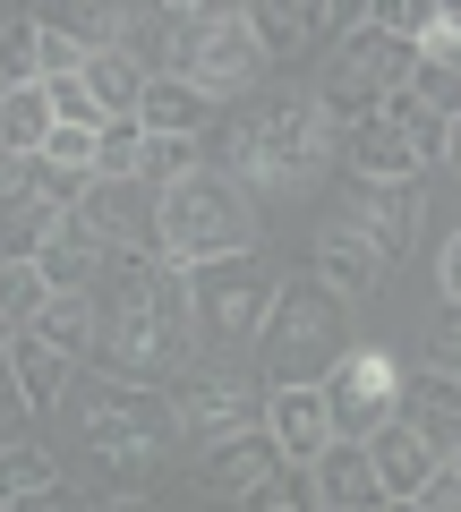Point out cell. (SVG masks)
I'll use <instances>...</instances> for the list:
<instances>
[{"instance_id": "cell-1", "label": "cell", "mask_w": 461, "mask_h": 512, "mask_svg": "<svg viewBox=\"0 0 461 512\" xmlns=\"http://www.w3.org/2000/svg\"><path fill=\"white\" fill-rule=\"evenodd\" d=\"M94 367L111 384H171L197 367V325H188V274L154 256H111L94 282Z\"/></svg>"}, {"instance_id": "cell-2", "label": "cell", "mask_w": 461, "mask_h": 512, "mask_svg": "<svg viewBox=\"0 0 461 512\" xmlns=\"http://www.w3.org/2000/svg\"><path fill=\"white\" fill-rule=\"evenodd\" d=\"M333 128L316 111V94H257V103H231L205 128V171H222L248 197H291L325 171Z\"/></svg>"}, {"instance_id": "cell-3", "label": "cell", "mask_w": 461, "mask_h": 512, "mask_svg": "<svg viewBox=\"0 0 461 512\" xmlns=\"http://www.w3.org/2000/svg\"><path fill=\"white\" fill-rule=\"evenodd\" d=\"M180 453V402L154 393V384H111L86 402V470L94 487L120 504V495H146V478Z\"/></svg>"}, {"instance_id": "cell-4", "label": "cell", "mask_w": 461, "mask_h": 512, "mask_svg": "<svg viewBox=\"0 0 461 512\" xmlns=\"http://www.w3.org/2000/svg\"><path fill=\"white\" fill-rule=\"evenodd\" d=\"M257 248V197L231 188L222 171H188L180 188H163L154 205V265L171 274H197V265H222V256Z\"/></svg>"}, {"instance_id": "cell-5", "label": "cell", "mask_w": 461, "mask_h": 512, "mask_svg": "<svg viewBox=\"0 0 461 512\" xmlns=\"http://www.w3.org/2000/svg\"><path fill=\"white\" fill-rule=\"evenodd\" d=\"M274 299H282V265H274L265 248L222 256V265H197V274H188V325H197V359L240 367L248 350L265 342V325H274Z\"/></svg>"}, {"instance_id": "cell-6", "label": "cell", "mask_w": 461, "mask_h": 512, "mask_svg": "<svg viewBox=\"0 0 461 512\" xmlns=\"http://www.w3.org/2000/svg\"><path fill=\"white\" fill-rule=\"evenodd\" d=\"M351 350H359L351 342V299H333L316 274H282L274 325H265V342H257L265 393H282V384H325Z\"/></svg>"}, {"instance_id": "cell-7", "label": "cell", "mask_w": 461, "mask_h": 512, "mask_svg": "<svg viewBox=\"0 0 461 512\" xmlns=\"http://www.w3.org/2000/svg\"><path fill=\"white\" fill-rule=\"evenodd\" d=\"M333 154L351 163V180H427V171L444 163V120L419 94H393L376 120L333 128Z\"/></svg>"}, {"instance_id": "cell-8", "label": "cell", "mask_w": 461, "mask_h": 512, "mask_svg": "<svg viewBox=\"0 0 461 512\" xmlns=\"http://www.w3.org/2000/svg\"><path fill=\"white\" fill-rule=\"evenodd\" d=\"M410 69H419V52H410V43H393L385 26H359L351 43H333V60H325V94H316L325 128L376 120L393 94H410Z\"/></svg>"}, {"instance_id": "cell-9", "label": "cell", "mask_w": 461, "mask_h": 512, "mask_svg": "<svg viewBox=\"0 0 461 512\" xmlns=\"http://www.w3.org/2000/svg\"><path fill=\"white\" fill-rule=\"evenodd\" d=\"M171 402H180V444H188V461H205L214 444L265 427V393H257V376H248V367L197 359L180 384H171Z\"/></svg>"}, {"instance_id": "cell-10", "label": "cell", "mask_w": 461, "mask_h": 512, "mask_svg": "<svg viewBox=\"0 0 461 512\" xmlns=\"http://www.w3.org/2000/svg\"><path fill=\"white\" fill-rule=\"evenodd\" d=\"M257 69H265V52H257V35H248V9L240 0H197V60H188V86L214 94V103L231 111V103L257 94Z\"/></svg>"}, {"instance_id": "cell-11", "label": "cell", "mask_w": 461, "mask_h": 512, "mask_svg": "<svg viewBox=\"0 0 461 512\" xmlns=\"http://www.w3.org/2000/svg\"><path fill=\"white\" fill-rule=\"evenodd\" d=\"M325 419H333V444H368L376 427L402 419V367L393 350H368L359 342L351 359L325 376Z\"/></svg>"}, {"instance_id": "cell-12", "label": "cell", "mask_w": 461, "mask_h": 512, "mask_svg": "<svg viewBox=\"0 0 461 512\" xmlns=\"http://www.w3.org/2000/svg\"><path fill=\"white\" fill-rule=\"evenodd\" d=\"M419 222H427L419 180H342V231L368 239L376 265H393V256L419 239Z\"/></svg>"}, {"instance_id": "cell-13", "label": "cell", "mask_w": 461, "mask_h": 512, "mask_svg": "<svg viewBox=\"0 0 461 512\" xmlns=\"http://www.w3.org/2000/svg\"><path fill=\"white\" fill-rule=\"evenodd\" d=\"M94 180H77V171L43 163V154H18V163H0V214L26 231V256H35V239L52 231L60 214H77V197H86Z\"/></svg>"}, {"instance_id": "cell-14", "label": "cell", "mask_w": 461, "mask_h": 512, "mask_svg": "<svg viewBox=\"0 0 461 512\" xmlns=\"http://www.w3.org/2000/svg\"><path fill=\"white\" fill-rule=\"evenodd\" d=\"M154 205L163 197H154L146 180H94L86 197H77V222H86L111 256H154Z\"/></svg>"}, {"instance_id": "cell-15", "label": "cell", "mask_w": 461, "mask_h": 512, "mask_svg": "<svg viewBox=\"0 0 461 512\" xmlns=\"http://www.w3.org/2000/svg\"><path fill=\"white\" fill-rule=\"evenodd\" d=\"M265 436H274V453L291 461V470H316L325 444H333L325 384H282V393H265Z\"/></svg>"}, {"instance_id": "cell-16", "label": "cell", "mask_w": 461, "mask_h": 512, "mask_svg": "<svg viewBox=\"0 0 461 512\" xmlns=\"http://www.w3.org/2000/svg\"><path fill=\"white\" fill-rule=\"evenodd\" d=\"M368 461H376V487H385V504H419V487L444 470V453H436V444H427L410 419L376 427V436H368Z\"/></svg>"}, {"instance_id": "cell-17", "label": "cell", "mask_w": 461, "mask_h": 512, "mask_svg": "<svg viewBox=\"0 0 461 512\" xmlns=\"http://www.w3.org/2000/svg\"><path fill=\"white\" fill-rule=\"evenodd\" d=\"M35 265H43V282H52V291H94V282H103V265H111V248H103L77 214H60L52 231L35 239Z\"/></svg>"}, {"instance_id": "cell-18", "label": "cell", "mask_w": 461, "mask_h": 512, "mask_svg": "<svg viewBox=\"0 0 461 512\" xmlns=\"http://www.w3.org/2000/svg\"><path fill=\"white\" fill-rule=\"evenodd\" d=\"M274 470H282L274 436H265V427H248V436L214 444V453L197 461V487H205V495H231V504H240V495H257V487H265Z\"/></svg>"}, {"instance_id": "cell-19", "label": "cell", "mask_w": 461, "mask_h": 512, "mask_svg": "<svg viewBox=\"0 0 461 512\" xmlns=\"http://www.w3.org/2000/svg\"><path fill=\"white\" fill-rule=\"evenodd\" d=\"M402 419L419 427V436L436 444L444 461H453V453H461V376H444V367L402 376Z\"/></svg>"}, {"instance_id": "cell-20", "label": "cell", "mask_w": 461, "mask_h": 512, "mask_svg": "<svg viewBox=\"0 0 461 512\" xmlns=\"http://www.w3.org/2000/svg\"><path fill=\"white\" fill-rule=\"evenodd\" d=\"M248 35H257L265 69H274V60H299V52L325 43V0H257V9H248Z\"/></svg>"}, {"instance_id": "cell-21", "label": "cell", "mask_w": 461, "mask_h": 512, "mask_svg": "<svg viewBox=\"0 0 461 512\" xmlns=\"http://www.w3.org/2000/svg\"><path fill=\"white\" fill-rule=\"evenodd\" d=\"M214 120H222V103H214V94H197L188 77H154L146 111H137L146 137H188V146H205V128H214Z\"/></svg>"}, {"instance_id": "cell-22", "label": "cell", "mask_w": 461, "mask_h": 512, "mask_svg": "<svg viewBox=\"0 0 461 512\" xmlns=\"http://www.w3.org/2000/svg\"><path fill=\"white\" fill-rule=\"evenodd\" d=\"M43 26H60V35H77L94 60L103 52H137V35H146V9H111V0H69V9H35Z\"/></svg>"}, {"instance_id": "cell-23", "label": "cell", "mask_w": 461, "mask_h": 512, "mask_svg": "<svg viewBox=\"0 0 461 512\" xmlns=\"http://www.w3.org/2000/svg\"><path fill=\"white\" fill-rule=\"evenodd\" d=\"M376 504H385V487H376L368 444H325V461H316V512H376Z\"/></svg>"}, {"instance_id": "cell-24", "label": "cell", "mask_w": 461, "mask_h": 512, "mask_svg": "<svg viewBox=\"0 0 461 512\" xmlns=\"http://www.w3.org/2000/svg\"><path fill=\"white\" fill-rule=\"evenodd\" d=\"M308 274L325 282L333 299H359V291H376V274H385V265H376V248H368V239H351V231H342V222H333V231L316 239Z\"/></svg>"}, {"instance_id": "cell-25", "label": "cell", "mask_w": 461, "mask_h": 512, "mask_svg": "<svg viewBox=\"0 0 461 512\" xmlns=\"http://www.w3.org/2000/svg\"><path fill=\"white\" fill-rule=\"evenodd\" d=\"M86 86L103 103V120H137L146 111V86H154V60L146 52H103V60H86Z\"/></svg>"}, {"instance_id": "cell-26", "label": "cell", "mask_w": 461, "mask_h": 512, "mask_svg": "<svg viewBox=\"0 0 461 512\" xmlns=\"http://www.w3.org/2000/svg\"><path fill=\"white\" fill-rule=\"evenodd\" d=\"M52 146V94L43 86H0V163Z\"/></svg>"}, {"instance_id": "cell-27", "label": "cell", "mask_w": 461, "mask_h": 512, "mask_svg": "<svg viewBox=\"0 0 461 512\" xmlns=\"http://www.w3.org/2000/svg\"><path fill=\"white\" fill-rule=\"evenodd\" d=\"M69 367H77V359H60L43 333H18V342H9V376H18L26 410H52L60 393H69Z\"/></svg>"}, {"instance_id": "cell-28", "label": "cell", "mask_w": 461, "mask_h": 512, "mask_svg": "<svg viewBox=\"0 0 461 512\" xmlns=\"http://www.w3.org/2000/svg\"><path fill=\"white\" fill-rule=\"evenodd\" d=\"M26 333H43L60 359H94V291H52V308H43Z\"/></svg>"}, {"instance_id": "cell-29", "label": "cell", "mask_w": 461, "mask_h": 512, "mask_svg": "<svg viewBox=\"0 0 461 512\" xmlns=\"http://www.w3.org/2000/svg\"><path fill=\"white\" fill-rule=\"evenodd\" d=\"M43 308H52V282H43V265H35V256H0V325L26 333Z\"/></svg>"}, {"instance_id": "cell-30", "label": "cell", "mask_w": 461, "mask_h": 512, "mask_svg": "<svg viewBox=\"0 0 461 512\" xmlns=\"http://www.w3.org/2000/svg\"><path fill=\"white\" fill-rule=\"evenodd\" d=\"M52 453L43 444H0V504H26V495H43L52 487Z\"/></svg>"}, {"instance_id": "cell-31", "label": "cell", "mask_w": 461, "mask_h": 512, "mask_svg": "<svg viewBox=\"0 0 461 512\" xmlns=\"http://www.w3.org/2000/svg\"><path fill=\"white\" fill-rule=\"evenodd\" d=\"M137 171H146V128L111 120L103 137H94V180H137Z\"/></svg>"}, {"instance_id": "cell-32", "label": "cell", "mask_w": 461, "mask_h": 512, "mask_svg": "<svg viewBox=\"0 0 461 512\" xmlns=\"http://www.w3.org/2000/svg\"><path fill=\"white\" fill-rule=\"evenodd\" d=\"M35 43H43L35 9H26V18H9V26H0V86H43V60H35Z\"/></svg>"}, {"instance_id": "cell-33", "label": "cell", "mask_w": 461, "mask_h": 512, "mask_svg": "<svg viewBox=\"0 0 461 512\" xmlns=\"http://www.w3.org/2000/svg\"><path fill=\"white\" fill-rule=\"evenodd\" d=\"M188 171H205V146H188V137H146V171H137V180H146L154 197H163V188H180Z\"/></svg>"}, {"instance_id": "cell-34", "label": "cell", "mask_w": 461, "mask_h": 512, "mask_svg": "<svg viewBox=\"0 0 461 512\" xmlns=\"http://www.w3.org/2000/svg\"><path fill=\"white\" fill-rule=\"evenodd\" d=\"M240 512H316V470H291L282 461L257 495H240Z\"/></svg>"}, {"instance_id": "cell-35", "label": "cell", "mask_w": 461, "mask_h": 512, "mask_svg": "<svg viewBox=\"0 0 461 512\" xmlns=\"http://www.w3.org/2000/svg\"><path fill=\"white\" fill-rule=\"evenodd\" d=\"M376 26H385L393 43H410V52H419V43L444 26V0H376Z\"/></svg>"}, {"instance_id": "cell-36", "label": "cell", "mask_w": 461, "mask_h": 512, "mask_svg": "<svg viewBox=\"0 0 461 512\" xmlns=\"http://www.w3.org/2000/svg\"><path fill=\"white\" fill-rule=\"evenodd\" d=\"M43 94H52V128H86V137H94V128H111L86 77H60V86H43Z\"/></svg>"}, {"instance_id": "cell-37", "label": "cell", "mask_w": 461, "mask_h": 512, "mask_svg": "<svg viewBox=\"0 0 461 512\" xmlns=\"http://www.w3.org/2000/svg\"><path fill=\"white\" fill-rule=\"evenodd\" d=\"M94 137H103V128H94ZM94 137H86V128H52L43 163H60V171H77V180H94Z\"/></svg>"}, {"instance_id": "cell-38", "label": "cell", "mask_w": 461, "mask_h": 512, "mask_svg": "<svg viewBox=\"0 0 461 512\" xmlns=\"http://www.w3.org/2000/svg\"><path fill=\"white\" fill-rule=\"evenodd\" d=\"M427 367L461 376V308H436V325H427Z\"/></svg>"}, {"instance_id": "cell-39", "label": "cell", "mask_w": 461, "mask_h": 512, "mask_svg": "<svg viewBox=\"0 0 461 512\" xmlns=\"http://www.w3.org/2000/svg\"><path fill=\"white\" fill-rule=\"evenodd\" d=\"M419 512H461V470H453V461H444V470L419 487Z\"/></svg>"}, {"instance_id": "cell-40", "label": "cell", "mask_w": 461, "mask_h": 512, "mask_svg": "<svg viewBox=\"0 0 461 512\" xmlns=\"http://www.w3.org/2000/svg\"><path fill=\"white\" fill-rule=\"evenodd\" d=\"M436 274H444V308H461V231L444 239V256H436Z\"/></svg>"}, {"instance_id": "cell-41", "label": "cell", "mask_w": 461, "mask_h": 512, "mask_svg": "<svg viewBox=\"0 0 461 512\" xmlns=\"http://www.w3.org/2000/svg\"><path fill=\"white\" fill-rule=\"evenodd\" d=\"M18 419H35V410H26L18 376H9V359H0V427H18Z\"/></svg>"}, {"instance_id": "cell-42", "label": "cell", "mask_w": 461, "mask_h": 512, "mask_svg": "<svg viewBox=\"0 0 461 512\" xmlns=\"http://www.w3.org/2000/svg\"><path fill=\"white\" fill-rule=\"evenodd\" d=\"M444 163L461 171V120H444Z\"/></svg>"}, {"instance_id": "cell-43", "label": "cell", "mask_w": 461, "mask_h": 512, "mask_svg": "<svg viewBox=\"0 0 461 512\" xmlns=\"http://www.w3.org/2000/svg\"><path fill=\"white\" fill-rule=\"evenodd\" d=\"M103 512H154V504H146V495H120V504H103Z\"/></svg>"}, {"instance_id": "cell-44", "label": "cell", "mask_w": 461, "mask_h": 512, "mask_svg": "<svg viewBox=\"0 0 461 512\" xmlns=\"http://www.w3.org/2000/svg\"><path fill=\"white\" fill-rule=\"evenodd\" d=\"M444 18H453V35H461V0H444Z\"/></svg>"}, {"instance_id": "cell-45", "label": "cell", "mask_w": 461, "mask_h": 512, "mask_svg": "<svg viewBox=\"0 0 461 512\" xmlns=\"http://www.w3.org/2000/svg\"><path fill=\"white\" fill-rule=\"evenodd\" d=\"M376 512H419V504H376Z\"/></svg>"}, {"instance_id": "cell-46", "label": "cell", "mask_w": 461, "mask_h": 512, "mask_svg": "<svg viewBox=\"0 0 461 512\" xmlns=\"http://www.w3.org/2000/svg\"><path fill=\"white\" fill-rule=\"evenodd\" d=\"M453 470H461V453H453Z\"/></svg>"}]
</instances>
